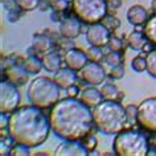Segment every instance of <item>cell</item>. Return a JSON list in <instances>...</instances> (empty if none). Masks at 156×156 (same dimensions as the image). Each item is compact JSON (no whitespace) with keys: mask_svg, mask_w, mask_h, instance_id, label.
<instances>
[{"mask_svg":"<svg viewBox=\"0 0 156 156\" xmlns=\"http://www.w3.org/2000/svg\"><path fill=\"white\" fill-rule=\"evenodd\" d=\"M50 127L64 140H82L89 135L94 119L93 111L81 99L64 98L52 107L49 115Z\"/></svg>","mask_w":156,"mask_h":156,"instance_id":"1","label":"cell"},{"mask_svg":"<svg viewBox=\"0 0 156 156\" xmlns=\"http://www.w3.org/2000/svg\"><path fill=\"white\" fill-rule=\"evenodd\" d=\"M52 130L50 120L36 106L16 108L9 116L8 134L13 142L29 148L41 146Z\"/></svg>","mask_w":156,"mask_h":156,"instance_id":"2","label":"cell"},{"mask_svg":"<svg viewBox=\"0 0 156 156\" xmlns=\"http://www.w3.org/2000/svg\"><path fill=\"white\" fill-rule=\"evenodd\" d=\"M94 124L106 135L118 134L127 123V111L116 99H103L93 110Z\"/></svg>","mask_w":156,"mask_h":156,"instance_id":"3","label":"cell"},{"mask_svg":"<svg viewBox=\"0 0 156 156\" xmlns=\"http://www.w3.org/2000/svg\"><path fill=\"white\" fill-rule=\"evenodd\" d=\"M29 102L38 108L53 107L61 95V87L54 80L48 77H37L30 81L27 91Z\"/></svg>","mask_w":156,"mask_h":156,"instance_id":"4","label":"cell"},{"mask_svg":"<svg viewBox=\"0 0 156 156\" xmlns=\"http://www.w3.org/2000/svg\"><path fill=\"white\" fill-rule=\"evenodd\" d=\"M114 152L120 156H144L150 152V143L143 132L122 130L115 136Z\"/></svg>","mask_w":156,"mask_h":156,"instance_id":"5","label":"cell"},{"mask_svg":"<svg viewBox=\"0 0 156 156\" xmlns=\"http://www.w3.org/2000/svg\"><path fill=\"white\" fill-rule=\"evenodd\" d=\"M73 12L81 21L86 24L99 23L106 17V0H73Z\"/></svg>","mask_w":156,"mask_h":156,"instance_id":"6","label":"cell"},{"mask_svg":"<svg viewBox=\"0 0 156 156\" xmlns=\"http://www.w3.org/2000/svg\"><path fill=\"white\" fill-rule=\"evenodd\" d=\"M20 93L17 86L11 81L0 82V111L13 112L20 105Z\"/></svg>","mask_w":156,"mask_h":156,"instance_id":"7","label":"cell"},{"mask_svg":"<svg viewBox=\"0 0 156 156\" xmlns=\"http://www.w3.org/2000/svg\"><path fill=\"white\" fill-rule=\"evenodd\" d=\"M136 120L144 130L156 132V98H147L139 105Z\"/></svg>","mask_w":156,"mask_h":156,"instance_id":"8","label":"cell"},{"mask_svg":"<svg viewBox=\"0 0 156 156\" xmlns=\"http://www.w3.org/2000/svg\"><path fill=\"white\" fill-rule=\"evenodd\" d=\"M111 37L110 29L107 28L103 23H94V24H90L87 32H86V40L90 45L94 46H102L107 45L108 40Z\"/></svg>","mask_w":156,"mask_h":156,"instance_id":"9","label":"cell"},{"mask_svg":"<svg viewBox=\"0 0 156 156\" xmlns=\"http://www.w3.org/2000/svg\"><path fill=\"white\" fill-rule=\"evenodd\" d=\"M81 77L83 78V81L86 83L97 86V85H101L105 81L106 73H105V69L98 62L90 61L81 69Z\"/></svg>","mask_w":156,"mask_h":156,"instance_id":"10","label":"cell"},{"mask_svg":"<svg viewBox=\"0 0 156 156\" xmlns=\"http://www.w3.org/2000/svg\"><path fill=\"white\" fill-rule=\"evenodd\" d=\"M54 155H80L86 156L89 155V150L83 143L80 140H65L56 148Z\"/></svg>","mask_w":156,"mask_h":156,"instance_id":"11","label":"cell"},{"mask_svg":"<svg viewBox=\"0 0 156 156\" xmlns=\"http://www.w3.org/2000/svg\"><path fill=\"white\" fill-rule=\"evenodd\" d=\"M65 64L68 68L73 70H81L89 62V58L85 52H81L78 49H69L65 53Z\"/></svg>","mask_w":156,"mask_h":156,"instance_id":"12","label":"cell"},{"mask_svg":"<svg viewBox=\"0 0 156 156\" xmlns=\"http://www.w3.org/2000/svg\"><path fill=\"white\" fill-rule=\"evenodd\" d=\"M5 76H7V80L11 81L12 83H15L16 86H23V85H25L28 82L29 73L27 72V69L24 66L11 65L5 70Z\"/></svg>","mask_w":156,"mask_h":156,"instance_id":"13","label":"cell"},{"mask_svg":"<svg viewBox=\"0 0 156 156\" xmlns=\"http://www.w3.org/2000/svg\"><path fill=\"white\" fill-rule=\"evenodd\" d=\"M81 21L78 17H68L61 23L60 32L66 38H76L81 33Z\"/></svg>","mask_w":156,"mask_h":156,"instance_id":"14","label":"cell"},{"mask_svg":"<svg viewBox=\"0 0 156 156\" xmlns=\"http://www.w3.org/2000/svg\"><path fill=\"white\" fill-rule=\"evenodd\" d=\"M76 72L70 68H60L54 73L53 80L56 81V83L61 89H68L76 82Z\"/></svg>","mask_w":156,"mask_h":156,"instance_id":"15","label":"cell"},{"mask_svg":"<svg viewBox=\"0 0 156 156\" xmlns=\"http://www.w3.org/2000/svg\"><path fill=\"white\" fill-rule=\"evenodd\" d=\"M102 98H103V95H102V93H101V90H98V89H95V87H86V89H83L80 94V99L90 108L98 106L103 101Z\"/></svg>","mask_w":156,"mask_h":156,"instance_id":"16","label":"cell"},{"mask_svg":"<svg viewBox=\"0 0 156 156\" xmlns=\"http://www.w3.org/2000/svg\"><path fill=\"white\" fill-rule=\"evenodd\" d=\"M127 20L131 23L132 25H140L144 24L148 20V13L143 5H132L130 9L127 11Z\"/></svg>","mask_w":156,"mask_h":156,"instance_id":"17","label":"cell"},{"mask_svg":"<svg viewBox=\"0 0 156 156\" xmlns=\"http://www.w3.org/2000/svg\"><path fill=\"white\" fill-rule=\"evenodd\" d=\"M42 65L48 72L56 73L61 68V56L56 52H50L42 57Z\"/></svg>","mask_w":156,"mask_h":156,"instance_id":"18","label":"cell"},{"mask_svg":"<svg viewBox=\"0 0 156 156\" xmlns=\"http://www.w3.org/2000/svg\"><path fill=\"white\" fill-rule=\"evenodd\" d=\"M53 42L48 36H44V34H38V36H34L33 41H32V48L34 49L36 53H46L49 52V49L52 48Z\"/></svg>","mask_w":156,"mask_h":156,"instance_id":"19","label":"cell"},{"mask_svg":"<svg viewBox=\"0 0 156 156\" xmlns=\"http://www.w3.org/2000/svg\"><path fill=\"white\" fill-rule=\"evenodd\" d=\"M146 42H147L146 34L140 32H132L128 36V44L134 50H142L146 46Z\"/></svg>","mask_w":156,"mask_h":156,"instance_id":"20","label":"cell"},{"mask_svg":"<svg viewBox=\"0 0 156 156\" xmlns=\"http://www.w3.org/2000/svg\"><path fill=\"white\" fill-rule=\"evenodd\" d=\"M144 34H146L147 40L151 44L156 45V15L150 17L146 21V27H144Z\"/></svg>","mask_w":156,"mask_h":156,"instance_id":"21","label":"cell"},{"mask_svg":"<svg viewBox=\"0 0 156 156\" xmlns=\"http://www.w3.org/2000/svg\"><path fill=\"white\" fill-rule=\"evenodd\" d=\"M42 60H38L37 57H28L24 62V68L27 69V72H28L29 74H37L41 72L42 69Z\"/></svg>","mask_w":156,"mask_h":156,"instance_id":"22","label":"cell"},{"mask_svg":"<svg viewBox=\"0 0 156 156\" xmlns=\"http://www.w3.org/2000/svg\"><path fill=\"white\" fill-rule=\"evenodd\" d=\"M101 93H102V95H103L105 99H116V98H118V95H119L118 87H116L115 85H112V83L103 85Z\"/></svg>","mask_w":156,"mask_h":156,"instance_id":"23","label":"cell"},{"mask_svg":"<svg viewBox=\"0 0 156 156\" xmlns=\"http://www.w3.org/2000/svg\"><path fill=\"white\" fill-rule=\"evenodd\" d=\"M85 53H86L89 61H94V62L101 61L103 57V52L101 50V48L99 46H94V45H90V48H89Z\"/></svg>","mask_w":156,"mask_h":156,"instance_id":"24","label":"cell"},{"mask_svg":"<svg viewBox=\"0 0 156 156\" xmlns=\"http://www.w3.org/2000/svg\"><path fill=\"white\" fill-rule=\"evenodd\" d=\"M147 72L156 78V49L147 54Z\"/></svg>","mask_w":156,"mask_h":156,"instance_id":"25","label":"cell"},{"mask_svg":"<svg viewBox=\"0 0 156 156\" xmlns=\"http://www.w3.org/2000/svg\"><path fill=\"white\" fill-rule=\"evenodd\" d=\"M131 66L135 72L142 73V72H144V70H147V60L142 56H136L135 58H132Z\"/></svg>","mask_w":156,"mask_h":156,"instance_id":"26","label":"cell"},{"mask_svg":"<svg viewBox=\"0 0 156 156\" xmlns=\"http://www.w3.org/2000/svg\"><path fill=\"white\" fill-rule=\"evenodd\" d=\"M16 4L24 11H33L38 7L40 0H16Z\"/></svg>","mask_w":156,"mask_h":156,"instance_id":"27","label":"cell"},{"mask_svg":"<svg viewBox=\"0 0 156 156\" xmlns=\"http://www.w3.org/2000/svg\"><path fill=\"white\" fill-rule=\"evenodd\" d=\"M105 60L110 66H115V65H119L120 62H122V54L119 52H114V50H110L106 57H105Z\"/></svg>","mask_w":156,"mask_h":156,"instance_id":"28","label":"cell"},{"mask_svg":"<svg viewBox=\"0 0 156 156\" xmlns=\"http://www.w3.org/2000/svg\"><path fill=\"white\" fill-rule=\"evenodd\" d=\"M48 3L52 7V9L56 12H62L69 5V0H48Z\"/></svg>","mask_w":156,"mask_h":156,"instance_id":"29","label":"cell"},{"mask_svg":"<svg viewBox=\"0 0 156 156\" xmlns=\"http://www.w3.org/2000/svg\"><path fill=\"white\" fill-rule=\"evenodd\" d=\"M108 76L111 78H114V80H120V78H123L124 76V66L123 65H115V66H111V70L110 73H108Z\"/></svg>","mask_w":156,"mask_h":156,"instance_id":"30","label":"cell"},{"mask_svg":"<svg viewBox=\"0 0 156 156\" xmlns=\"http://www.w3.org/2000/svg\"><path fill=\"white\" fill-rule=\"evenodd\" d=\"M107 46H108V49H110V50H114V52H120V50H122L123 44H122V41H120L118 37L111 36L110 40H108V42H107Z\"/></svg>","mask_w":156,"mask_h":156,"instance_id":"31","label":"cell"},{"mask_svg":"<svg viewBox=\"0 0 156 156\" xmlns=\"http://www.w3.org/2000/svg\"><path fill=\"white\" fill-rule=\"evenodd\" d=\"M30 148L29 147H27L24 146V144H19L17 143V146H15L12 147V150H11V154L9 155H29L30 154Z\"/></svg>","mask_w":156,"mask_h":156,"instance_id":"32","label":"cell"},{"mask_svg":"<svg viewBox=\"0 0 156 156\" xmlns=\"http://www.w3.org/2000/svg\"><path fill=\"white\" fill-rule=\"evenodd\" d=\"M126 111H127V118L128 120H136V116H138V107L132 106V105H130V106L126 107Z\"/></svg>","mask_w":156,"mask_h":156,"instance_id":"33","label":"cell"},{"mask_svg":"<svg viewBox=\"0 0 156 156\" xmlns=\"http://www.w3.org/2000/svg\"><path fill=\"white\" fill-rule=\"evenodd\" d=\"M80 94H81L80 87L76 86V85H72L70 87H68V95L69 97H72V98H77Z\"/></svg>","mask_w":156,"mask_h":156,"instance_id":"34","label":"cell"},{"mask_svg":"<svg viewBox=\"0 0 156 156\" xmlns=\"http://www.w3.org/2000/svg\"><path fill=\"white\" fill-rule=\"evenodd\" d=\"M85 146H86L87 150H94V148L97 147V140L94 136H87V140H86V143H83Z\"/></svg>","mask_w":156,"mask_h":156,"instance_id":"35","label":"cell"},{"mask_svg":"<svg viewBox=\"0 0 156 156\" xmlns=\"http://www.w3.org/2000/svg\"><path fill=\"white\" fill-rule=\"evenodd\" d=\"M8 123H9V118H7L5 116V112H2V124H0L2 130H4L5 126L8 127Z\"/></svg>","mask_w":156,"mask_h":156,"instance_id":"36","label":"cell"},{"mask_svg":"<svg viewBox=\"0 0 156 156\" xmlns=\"http://www.w3.org/2000/svg\"><path fill=\"white\" fill-rule=\"evenodd\" d=\"M151 7H152V9H154V12L156 13V0H152L151 2Z\"/></svg>","mask_w":156,"mask_h":156,"instance_id":"37","label":"cell"},{"mask_svg":"<svg viewBox=\"0 0 156 156\" xmlns=\"http://www.w3.org/2000/svg\"><path fill=\"white\" fill-rule=\"evenodd\" d=\"M151 142H152V143H154V147L156 148V136H154V138H152V139H151Z\"/></svg>","mask_w":156,"mask_h":156,"instance_id":"38","label":"cell"}]
</instances>
